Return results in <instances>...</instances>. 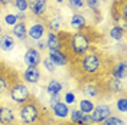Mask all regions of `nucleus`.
<instances>
[{
    "instance_id": "nucleus-1",
    "label": "nucleus",
    "mask_w": 127,
    "mask_h": 125,
    "mask_svg": "<svg viewBox=\"0 0 127 125\" xmlns=\"http://www.w3.org/2000/svg\"><path fill=\"white\" fill-rule=\"evenodd\" d=\"M74 66L78 70V79H101L103 76H108L107 61L98 50L90 49L85 55L79 56L74 61Z\"/></svg>"
},
{
    "instance_id": "nucleus-2",
    "label": "nucleus",
    "mask_w": 127,
    "mask_h": 125,
    "mask_svg": "<svg viewBox=\"0 0 127 125\" xmlns=\"http://www.w3.org/2000/svg\"><path fill=\"white\" fill-rule=\"evenodd\" d=\"M17 117L20 121V125H36L45 124L46 119V112L40 106V104L35 98L29 99L22 105H19V112Z\"/></svg>"
},
{
    "instance_id": "nucleus-3",
    "label": "nucleus",
    "mask_w": 127,
    "mask_h": 125,
    "mask_svg": "<svg viewBox=\"0 0 127 125\" xmlns=\"http://www.w3.org/2000/svg\"><path fill=\"white\" fill-rule=\"evenodd\" d=\"M93 45V38L88 35V30H78L69 35V40H68V46H66V52L69 58L77 59L79 56L85 55L88 50L91 49Z\"/></svg>"
},
{
    "instance_id": "nucleus-4",
    "label": "nucleus",
    "mask_w": 127,
    "mask_h": 125,
    "mask_svg": "<svg viewBox=\"0 0 127 125\" xmlns=\"http://www.w3.org/2000/svg\"><path fill=\"white\" fill-rule=\"evenodd\" d=\"M79 82V89L88 99H98L105 94L103 79H81Z\"/></svg>"
},
{
    "instance_id": "nucleus-5",
    "label": "nucleus",
    "mask_w": 127,
    "mask_h": 125,
    "mask_svg": "<svg viewBox=\"0 0 127 125\" xmlns=\"http://www.w3.org/2000/svg\"><path fill=\"white\" fill-rule=\"evenodd\" d=\"M7 94H9V98L15 102V104H17V105H22V104H25V102H28L29 99L33 98L31 94V89L22 81L13 82L10 85V88H9Z\"/></svg>"
},
{
    "instance_id": "nucleus-6",
    "label": "nucleus",
    "mask_w": 127,
    "mask_h": 125,
    "mask_svg": "<svg viewBox=\"0 0 127 125\" xmlns=\"http://www.w3.org/2000/svg\"><path fill=\"white\" fill-rule=\"evenodd\" d=\"M111 114H113V109H111V106L108 104H98V105L94 106V109L91 111L90 118H91L94 125H98L101 124L107 117H110Z\"/></svg>"
},
{
    "instance_id": "nucleus-7",
    "label": "nucleus",
    "mask_w": 127,
    "mask_h": 125,
    "mask_svg": "<svg viewBox=\"0 0 127 125\" xmlns=\"http://www.w3.org/2000/svg\"><path fill=\"white\" fill-rule=\"evenodd\" d=\"M29 10L35 17H45L49 10V0H29Z\"/></svg>"
},
{
    "instance_id": "nucleus-8",
    "label": "nucleus",
    "mask_w": 127,
    "mask_h": 125,
    "mask_svg": "<svg viewBox=\"0 0 127 125\" xmlns=\"http://www.w3.org/2000/svg\"><path fill=\"white\" fill-rule=\"evenodd\" d=\"M48 58L55 63L56 66H68L71 63V58L64 49H52L48 50Z\"/></svg>"
},
{
    "instance_id": "nucleus-9",
    "label": "nucleus",
    "mask_w": 127,
    "mask_h": 125,
    "mask_svg": "<svg viewBox=\"0 0 127 125\" xmlns=\"http://www.w3.org/2000/svg\"><path fill=\"white\" fill-rule=\"evenodd\" d=\"M68 118H69V122L74 125H94L90 118V114H82L79 109L71 108Z\"/></svg>"
},
{
    "instance_id": "nucleus-10",
    "label": "nucleus",
    "mask_w": 127,
    "mask_h": 125,
    "mask_svg": "<svg viewBox=\"0 0 127 125\" xmlns=\"http://www.w3.org/2000/svg\"><path fill=\"white\" fill-rule=\"evenodd\" d=\"M45 35H46V26L42 22H33L28 27V38L32 39L33 42L45 38Z\"/></svg>"
},
{
    "instance_id": "nucleus-11",
    "label": "nucleus",
    "mask_w": 127,
    "mask_h": 125,
    "mask_svg": "<svg viewBox=\"0 0 127 125\" xmlns=\"http://www.w3.org/2000/svg\"><path fill=\"white\" fill-rule=\"evenodd\" d=\"M23 62L26 66H39L42 62V53L36 47H28L23 55Z\"/></svg>"
},
{
    "instance_id": "nucleus-12",
    "label": "nucleus",
    "mask_w": 127,
    "mask_h": 125,
    "mask_svg": "<svg viewBox=\"0 0 127 125\" xmlns=\"http://www.w3.org/2000/svg\"><path fill=\"white\" fill-rule=\"evenodd\" d=\"M13 82H16V81H13L12 72H9L6 68H3V65H0V96L7 94L9 88Z\"/></svg>"
},
{
    "instance_id": "nucleus-13",
    "label": "nucleus",
    "mask_w": 127,
    "mask_h": 125,
    "mask_svg": "<svg viewBox=\"0 0 127 125\" xmlns=\"http://www.w3.org/2000/svg\"><path fill=\"white\" fill-rule=\"evenodd\" d=\"M40 76L42 73L39 66H26V69L22 73V79L25 81V83H39Z\"/></svg>"
},
{
    "instance_id": "nucleus-14",
    "label": "nucleus",
    "mask_w": 127,
    "mask_h": 125,
    "mask_svg": "<svg viewBox=\"0 0 127 125\" xmlns=\"http://www.w3.org/2000/svg\"><path fill=\"white\" fill-rule=\"evenodd\" d=\"M104 82V91L108 92V94H123L124 92V86H123V81L114 78H107L103 81Z\"/></svg>"
},
{
    "instance_id": "nucleus-15",
    "label": "nucleus",
    "mask_w": 127,
    "mask_h": 125,
    "mask_svg": "<svg viewBox=\"0 0 127 125\" xmlns=\"http://www.w3.org/2000/svg\"><path fill=\"white\" fill-rule=\"evenodd\" d=\"M16 122V112L7 105H0V125H12Z\"/></svg>"
},
{
    "instance_id": "nucleus-16",
    "label": "nucleus",
    "mask_w": 127,
    "mask_h": 125,
    "mask_svg": "<svg viewBox=\"0 0 127 125\" xmlns=\"http://www.w3.org/2000/svg\"><path fill=\"white\" fill-rule=\"evenodd\" d=\"M108 76L114 79H119V81H124L127 76V72H126V62L124 61H119L116 62L113 66H110L108 69Z\"/></svg>"
},
{
    "instance_id": "nucleus-17",
    "label": "nucleus",
    "mask_w": 127,
    "mask_h": 125,
    "mask_svg": "<svg viewBox=\"0 0 127 125\" xmlns=\"http://www.w3.org/2000/svg\"><path fill=\"white\" fill-rule=\"evenodd\" d=\"M69 26H71V27H72L75 32H78V30H85V29L88 27V20H87V17H85V15L75 12V13L71 16Z\"/></svg>"
},
{
    "instance_id": "nucleus-18",
    "label": "nucleus",
    "mask_w": 127,
    "mask_h": 125,
    "mask_svg": "<svg viewBox=\"0 0 127 125\" xmlns=\"http://www.w3.org/2000/svg\"><path fill=\"white\" fill-rule=\"evenodd\" d=\"M45 42H46V49L52 50V49H62L61 45V36L59 32H51L48 30V35H45Z\"/></svg>"
},
{
    "instance_id": "nucleus-19",
    "label": "nucleus",
    "mask_w": 127,
    "mask_h": 125,
    "mask_svg": "<svg viewBox=\"0 0 127 125\" xmlns=\"http://www.w3.org/2000/svg\"><path fill=\"white\" fill-rule=\"evenodd\" d=\"M52 114L56 119H68V115H69V105H66L64 101H59L58 104H55L52 108Z\"/></svg>"
},
{
    "instance_id": "nucleus-20",
    "label": "nucleus",
    "mask_w": 127,
    "mask_h": 125,
    "mask_svg": "<svg viewBox=\"0 0 127 125\" xmlns=\"http://www.w3.org/2000/svg\"><path fill=\"white\" fill-rule=\"evenodd\" d=\"M16 47V39L12 33H1L0 35V50L3 52H12Z\"/></svg>"
},
{
    "instance_id": "nucleus-21",
    "label": "nucleus",
    "mask_w": 127,
    "mask_h": 125,
    "mask_svg": "<svg viewBox=\"0 0 127 125\" xmlns=\"http://www.w3.org/2000/svg\"><path fill=\"white\" fill-rule=\"evenodd\" d=\"M12 36L17 40L28 39V24L25 22H17L12 26Z\"/></svg>"
},
{
    "instance_id": "nucleus-22",
    "label": "nucleus",
    "mask_w": 127,
    "mask_h": 125,
    "mask_svg": "<svg viewBox=\"0 0 127 125\" xmlns=\"http://www.w3.org/2000/svg\"><path fill=\"white\" fill-rule=\"evenodd\" d=\"M45 26H46L48 30L51 32H61L64 26V19L59 15H54L45 20Z\"/></svg>"
},
{
    "instance_id": "nucleus-23",
    "label": "nucleus",
    "mask_w": 127,
    "mask_h": 125,
    "mask_svg": "<svg viewBox=\"0 0 127 125\" xmlns=\"http://www.w3.org/2000/svg\"><path fill=\"white\" fill-rule=\"evenodd\" d=\"M46 92L48 95H56V94H62L64 91V83L61 81H58V79H49L46 83Z\"/></svg>"
},
{
    "instance_id": "nucleus-24",
    "label": "nucleus",
    "mask_w": 127,
    "mask_h": 125,
    "mask_svg": "<svg viewBox=\"0 0 127 125\" xmlns=\"http://www.w3.org/2000/svg\"><path fill=\"white\" fill-rule=\"evenodd\" d=\"M124 35H126V30H124L123 27H120L119 24H114V26H111L110 30H108V36H110V39L116 40V42L123 40Z\"/></svg>"
},
{
    "instance_id": "nucleus-25",
    "label": "nucleus",
    "mask_w": 127,
    "mask_h": 125,
    "mask_svg": "<svg viewBox=\"0 0 127 125\" xmlns=\"http://www.w3.org/2000/svg\"><path fill=\"white\" fill-rule=\"evenodd\" d=\"M95 104L93 99H88V98H82L78 104V109L82 112V114H91V111L94 109Z\"/></svg>"
},
{
    "instance_id": "nucleus-26",
    "label": "nucleus",
    "mask_w": 127,
    "mask_h": 125,
    "mask_svg": "<svg viewBox=\"0 0 127 125\" xmlns=\"http://www.w3.org/2000/svg\"><path fill=\"white\" fill-rule=\"evenodd\" d=\"M100 125H126V121H124V118L111 114L110 117H107Z\"/></svg>"
},
{
    "instance_id": "nucleus-27",
    "label": "nucleus",
    "mask_w": 127,
    "mask_h": 125,
    "mask_svg": "<svg viewBox=\"0 0 127 125\" xmlns=\"http://www.w3.org/2000/svg\"><path fill=\"white\" fill-rule=\"evenodd\" d=\"M40 63H42V66L45 68V70L49 72V73H54V72L56 70V68H58V66H56L55 63L52 62L48 56H46V58H42V62H40Z\"/></svg>"
},
{
    "instance_id": "nucleus-28",
    "label": "nucleus",
    "mask_w": 127,
    "mask_h": 125,
    "mask_svg": "<svg viewBox=\"0 0 127 125\" xmlns=\"http://www.w3.org/2000/svg\"><path fill=\"white\" fill-rule=\"evenodd\" d=\"M66 3L72 10H82L85 7V0H66Z\"/></svg>"
},
{
    "instance_id": "nucleus-29",
    "label": "nucleus",
    "mask_w": 127,
    "mask_h": 125,
    "mask_svg": "<svg viewBox=\"0 0 127 125\" xmlns=\"http://www.w3.org/2000/svg\"><path fill=\"white\" fill-rule=\"evenodd\" d=\"M116 108H117V111L121 112V114H126L127 112V99H126L124 95H121L119 99H117V102H116Z\"/></svg>"
},
{
    "instance_id": "nucleus-30",
    "label": "nucleus",
    "mask_w": 127,
    "mask_h": 125,
    "mask_svg": "<svg viewBox=\"0 0 127 125\" xmlns=\"http://www.w3.org/2000/svg\"><path fill=\"white\" fill-rule=\"evenodd\" d=\"M101 4H103V0H85V7H88L93 12H98Z\"/></svg>"
},
{
    "instance_id": "nucleus-31",
    "label": "nucleus",
    "mask_w": 127,
    "mask_h": 125,
    "mask_svg": "<svg viewBox=\"0 0 127 125\" xmlns=\"http://www.w3.org/2000/svg\"><path fill=\"white\" fill-rule=\"evenodd\" d=\"M13 4L17 12H26L29 7V0H13Z\"/></svg>"
},
{
    "instance_id": "nucleus-32",
    "label": "nucleus",
    "mask_w": 127,
    "mask_h": 125,
    "mask_svg": "<svg viewBox=\"0 0 127 125\" xmlns=\"http://www.w3.org/2000/svg\"><path fill=\"white\" fill-rule=\"evenodd\" d=\"M75 101H77L75 92H72V91L65 92V95H64V102H65L66 105H72V104H75Z\"/></svg>"
},
{
    "instance_id": "nucleus-33",
    "label": "nucleus",
    "mask_w": 127,
    "mask_h": 125,
    "mask_svg": "<svg viewBox=\"0 0 127 125\" xmlns=\"http://www.w3.org/2000/svg\"><path fill=\"white\" fill-rule=\"evenodd\" d=\"M3 20H4V23L7 24V26H10V27H12L15 23H17V17H16L15 13H6Z\"/></svg>"
},
{
    "instance_id": "nucleus-34",
    "label": "nucleus",
    "mask_w": 127,
    "mask_h": 125,
    "mask_svg": "<svg viewBox=\"0 0 127 125\" xmlns=\"http://www.w3.org/2000/svg\"><path fill=\"white\" fill-rule=\"evenodd\" d=\"M59 101H62V96L61 94H56V95H49V101H48V108L51 109L55 104H58Z\"/></svg>"
},
{
    "instance_id": "nucleus-35",
    "label": "nucleus",
    "mask_w": 127,
    "mask_h": 125,
    "mask_svg": "<svg viewBox=\"0 0 127 125\" xmlns=\"http://www.w3.org/2000/svg\"><path fill=\"white\" fill-rule=\"evenodd\" d=\"M35 47L39 50V52H43V50H46V42H45V38H42V39L36 40V45Z\"/></svg>"
},
{
    "instance_id": "nucleus-36",
    "label": "nucleus",
    "mask_w": 127,
    "mask_h": 125,
    "mask_svg": "<svg viewBox=\"0 0 127 125\" xmlns=\"http://www.w3.org/2000/svg\"><path fill=\"white\" fill-rule=\"evenodd\" d=\"M15 15L17 17V22H25L26 20V12H17Z\"/></svg>"
},
{
    "instance_id": "nucleus-37",
    "label": "nucleus",
    "mask_w": 127,
    "mask_h": 125,
    "mask_svg": "<svg viewBox=\"0 0 127 125\" xmlns=\"http://www.w3.org/2000/svg\"><path fill=\"white\" fill-rule=\"evenodd\" d=\"M12 3H13V0H0V6L1 7H7Z\"/></svg>"
},
{
    "instance_id": "nucleus-38",
    "label": "nucleus",
    "mask_w": 127,
    "mask_h": 125,
    "mask_svg": "<svg viewBox=\"0 0 127 125\" xmlns=\"http://www.w3.org/2000/svg\"><path fill=\"white\" fill-rule=\"evenodd\" d=\"M55 1H56V3H58V4H62L64 1H65V0H55Z\"/></svg>"
},
{
    "instance_id": "nucleus-39",
    "label": "nucleus",
    "mask_w": 127,
    "mask_h": 125,
    "mask_svg": "<svg viewBox=\"0 0 127 125\" xmlns=\"http://www.w3.org/2000/svg\"><path fill=\"white\" fill-rule=\"evenodd\" d=\"M3 33V27H1V24H0V35Z\"/></svg>"
},
{
    "instance_id": "nucleus-40",
    "label": "nucleus",
    "mask_w": 127,
    "mask_h": 125,
    "mask_svg": "<svg viewBox=\"0 0 127 125\" xmlns=\"http://www.w3.org/2000/svg\"><path fill=\"white\" fill-rule=\"evenodd\" d=\"M68 125H74V124H71V122H69V124H68Z\"/></svg>"
},
{
    "instance_id": "nucleus-41",
    "label": "nucleus",
    "mask_w": 127,
    "mask_h": 125,
    "mask_svg": "<svg viewBox=\"0 0 127 125\" xmlns=\"http://www.w3.org/2000/svg\"><path fill=\"white\" fill-rule=\"evenodd\" d=\"M36 125H40V124H36Z\"/></svg>"
}]
</instances>
